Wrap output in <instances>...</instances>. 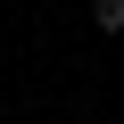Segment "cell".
<instances>
[{
  "mask_svg": "<svg viewBox=\"0 0 124 124\" xmlns=\"http://www.w3.org/2000/svg\"><path fill=\"white\" fill-rule=\"evenodd\" d=\"M91 25L99 33H124V0H91Z\"/></svg>",
  "mask_w": 124,
  "mask_h": 124,
  "instance_id": "1",
  "label": "cell"
}]
</instances>
